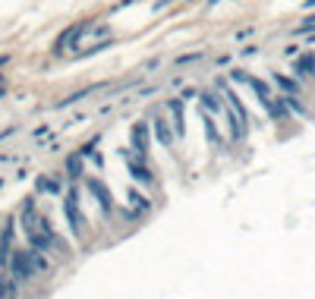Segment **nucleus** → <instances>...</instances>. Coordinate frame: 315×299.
Returning <instances> with one entry per match:
<instances>
[{"label":"nucleus","instance_id":"nucleus-8","mask_svg":"<svg viewBox=\"0 0 315 299\" xmlns=\"http://www.w3.org/2000/svg\"><path fill=\"white\" fill-rule=\"evenodd\" d=\"M89 189H92V195L98 198V205H101L104 214H111V211H113V195H111V189H107L101 179H95V176L89 179Z\"/></svg>","mask_w":315,"mask_h":299},{"label":"nucleus","instance_id":"nucleus-6","mask_svg":"<svg viewBox=\"0 0 315 299\" xmlns=\"http://www.w3.org/2000/svg\"><path fill=\"white\" fill-rule=\"evenodd\" d=\"M123 161H126V167H130V174L132 179H139V183H151V167H148V158H142V155H136V151H123Z\"/></svg>","mask_w":315,"mask_h":299},{"label":"nucleus","instance_id":"nucleus-12","mask_svg":"<svg viewBox=\"0 0 315 299\" xmlns=\"http://www.w3.org/2000/svg\"><path fill=\"white\" fill-rule=\"evenodd\" d=\"M155 129H158V139H161V145H167V148H170L173 145V132H170V126H167V120H155Z\"/></svg>","mask_w":315,"mask_h":299},{"label":"nucleus","instance_id":"nucleus-16","mask_svg":"<svg viewBox=\"0 0 315 299\" xmlns=\"http://www.w3.org/2000/svg\"><path fill=\"white\" fill-rule=\"evenodd\" d=\"M130 198H132V208H136V214H139V211H145V208H148V198H142L139 192H130Z\"/></svg>","mask_w":315,"mask_h":299},{"label":"nucleus","instance_id":"nucleus-10","mask_svg":"<svg viewBox=\"0 0 315 299\" xmlns=\"http://www.w3.org/2000/svg\"><path fill=\"white\" fill-rule=\"evenodd\" d=\"M170 114H173V136H183L186 126H183V101H170Z\"/></svg>","mask_w":315,"mask_h":299},{"label":"nucleus","instance_id":"nucleus-7","mask_svg":"<svg viewBox=\"0 0 315 299\" xmlns=\"http://www.w3.org/2000/svg\"><path fill=\"white\" fill-rule=\"evenodd\" d=\"M148 148H151V129L148 123H136L132 126V151L142 158H148Z\"/></svg>","mask_w":315,"mask_h":299},{"label":"nucleus","instance_id":"nucleus-11","mask_svg":"<svg viewBox=\"0 0 315 299\" xmlns=\"http://www.w3.org/2000/svg\"><path fill=\"white\" fill-rule=\"evenodd\" d=\"M296 72L299 76H315V54H306V57H299L296 60Z\"/></svg>","mask_w":315,"mask_h":299},{"label":"nucleus","instance_id":"nucleus-9","mask_svg":"<svg viewBox=\"0 0 315 299\" xmlns=\"http://www.w3.org/2000/svg\"><path fill=\"white\" fill-rule=\"evenodd\" d=\"M202 120H205V132H208V142L218 148V145H224V139H221V132H218V123H214V117H211V110H205L202 107Z\"/></svg>","mask_w":315,"mask_h":299},{"label":"nucleus","instance_id":"nucleus-2","mask_svg":"<svg viewBox=\"0 0 315 299\" xmlns=\"http://www.w3.org/2000/svg\"><path fill=\"white\" fill-rule=\"evenodd\" d=\"M111 41H113L111 25H92V22H82V25H76L73 32H66V35L60 38V44H57V48H60V51H63V48H70L66 54L82 57V54H92V51H101V48H107Z\"/></svg>","mask_w":315,"mask_h":299},{"label":"nucleus","instance_id":"nucleus-14","mask_svg":"<svg viewBox=\"0 0 315 299\" xmlns=\"http://www.w3.org/2000/svg\"><path fill=\"white\" fill-rule=\"evenodd\" d=\"M38 189L48 192V195H54V192H60V183L54 176H41V179H38Z\"/></svg>","mask_w":315,"mask_h":299},{"label":"nucleus","instance_id":"nucleus-13","mask_svg":"<svg viewBox=\"0 0 315 299\" xmlns=\"http://www.w3.org/2000/svg\"><path fill=\"white\" fill-rule=\"evenodd\" d=\"M274 82H278L280 88L287 91V98H296V95H299V85H296V82H290L287 76H274Z\"/></svg>","mask_w":315,"mask_h":299},{"label":"nucleus","instance_id":"nucleus-4","mask_svg":"<svg viewBox=\"0 0 315 299\" xmlns=\"http://www.w3.org/2000/svg\"><path fill=\"white\" fill-rule=\"evenodd\" d=\"M221 95H224V110H227V120H230V132H233V139L240 142V139L246 136V126H249V114H246L243 101H240L227 85H221Z\"/></svg>","mask_w":315,"mask_h":299},{"label":"nucleus","instance_id":"nucleus-3","mask_svg":"<svg viewBox=\"0 0 315 299\" xmlns=\"http://www.w3.org/2000/svg\"><path fill=\"white\" fill-rule=\"evenodd\" d=\"M10 268H13V277H16V281H29V277L48 271V258L38 249H13Z\"/></svg>","mask_w":315,"mask_h":299},{"label":"nucleus","instance_id":"nucleus-1","mask_svg":"<svg viewBox=\"0 0 315 299\" xmlns=\"http://www.w3.org/2000/svg\"><path fill=\"white\" fill-rule=\"evenodd\" d=\"M19 217H22V230H25V239L32 243V249H38V252H63V239L54 233L48 217L38 214V208H35L32 198L22 205V214Z\"/></svg>","mask_w":315,"mask_h":299},{"label":"nucleus","instance_id":"nucleus-5","mask_svg":"<svg viewBox=\"0 0 315 299\" xmlns=\"http://www.w3.org/2000/svg\"><path fill=\"white\" fill-rule=\"evenodd\" d=\"M63 214H66V221H70V230L82 239L85 236V214H82V205H79V189L76 186H70V192L63 195Z\"/></svg>","mask_w":315,"mask_h":299},{"label":"nucleus","instance_id":"nucleus-15","mask_svg":"<svg viewBox=\"0 0 315 299\" xmlns=\"http://www.w3.org/2000/svg\"><path fill=\"white\" fill-rule=\"evenodd\" d=\"M66 174H70L73 179H76L79 174H82V155H73L70 161H66Z\"/></svg>","mask_w":315,"mask_h":299}]
</instances>
